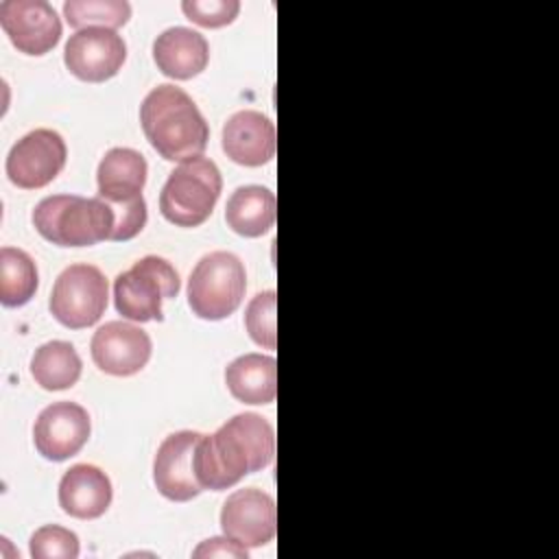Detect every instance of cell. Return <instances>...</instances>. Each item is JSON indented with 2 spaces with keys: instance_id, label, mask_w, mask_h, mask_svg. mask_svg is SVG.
I'll return each mask as SVG.
<instances>
[{
  "instance_id": "obj_1",
  "label": "cell",
  "mask_w": 559,
  "mask_h": 559,
  "mask_svg": "<svg viewBox=\"0 0 559 559\" xmlns=\"http://www.w3.org/2000/svg\"><path fill=\"white\" fill-rule=\"evenodd\" d=\"M273 454V426L255 413H240L214 435H201L194 452L197 478L203 489L221 491L271 465Z\"/></svg>"
},
{
  "instance_id": "obj_2",
  "label": "cell",
  "mask_w": 559,
  "mask_h": 559,
  "mask_svg": "<svg viewBox=\"0 0 559 559\" xmlns=\"http://www.w3.org/2000/svg\"><path fill=\"white\" fill-rule=\"evenodd\" d=\"M140 122L148 144L168 162L201 157L210 127L194 100L177 85L153 87L140 105Z\"/></svg>"
},
{
  "instance_id": "obj_3",
  "label": "cell",
  "mask_w": 559,
  "mask_h": 559,
  "mask_svg": "<svg viewBox=\"0 0 559 559\" xmlns=\"http://www.w3.org/2000/svg\"><path fill=\"white\" fill-rule=\"evenodd\" d=\"M33 225L41 238L59 247H92L111 240L116 216L100 199L79 194H55L41 199L33 210Z\"/></svg>"
},
{
  "instance_id": "obj_4",
  "label": "cell",
  "mask_w": 559,
  "mask_h": 559,
  "mask_svg": "<svg viewBox=\"0 0 559 559\" xmlns=\"http://www.w3.org/2000/svg\"><path fill=\"white\" fill-rule=\"evenodd\" d=\"M221 190L223 177L212 159H186L170 170L159 192V212L177 227H199L214 212Z\"/></svg>"
},
{
  "instance_id": "obj_5",
  "label": "cell",
  "mask_w": 559,
  "mask_h": 559,
  "mask_svg": "<svg viewBox=\"0 0 559 559\" xmlns=\"http://www.w3.org/2000/svg\"><path fill=\"white\" fill-rule=\"evenodd\" d=\"M247 290L245 264L229 251L203 255L188 280V306L207 321H221L238 310Z\"/></svg>"
},
{
  "instance_id": "obj_6",
  "label": "cell",
  "mask_w": 559,
  "mask_h": 559,
  "mask_svg": "<svg viewBox=\"0 0 559 559\" xmlns=\"http://www.w3.org/2000/svg\"><path fill=\"white\" fill-rule=\"evenodd\" d=\"M179 288L175 266L159 255H146L114 280V304L129 321H162V301L177 297Z\"/></svg>"
},
{
  "instance_id": "obj_7",
  "label": "cell",
  "mask_w": 559,
  "mask_h": 559,
  "mask_svg": "<svg viewBox=\"0 0 559 559\" xmlns=\"http://www.w3.org/2000/svg\"><path fill=\"white\" fill-rule=\"evenodd\" d=\"M107 299L109 286L98 266L70 264L55 280L48 306L61 325L81 330L94 325L103 317Z\"/></svg>"
},
{
  "instance_id": "obj_8",
  "label": "cell",
  "mask_w": 559,
  "mask_h": 559,
  "mask_svg": "<svg viewBox=\"0 0 559 559\" xmlns=\"http://www.w3.org/2000/svg\"><path fill=\"white\" fill-rule=\"evenodd\" d=\"M68 148L52 129H35L20 138L7 155V177L22 190L48 186L66 166Z\"/></svg>"
},
{
  "instance_id": "obj_9",
  "label": "cell",
  "mask_w": 559,
  "mask_h": 559,
  "mask_svg": "<svg viewBox=\"0 0 559 559\" xmlns=\"http://www.w3.org/2000/svg\"><path fill=\"white\" fill-rule=\"evenodd\" d=\"M0 24L11 44L31 57L50 52L61 39V20L46 0L0 2Z\"/></svg>"
},
{
  "instance_id": "obj_10",
  "label": "cell",
  "mask_w": 559,
  "mask_h": 559,
  "mask_svg": "<svg viewBox=\"0 0 559 559\" xmlns=\"http://www.w3.org/2000/svg\"><path fill=\"white\" fill-rule=\"evenodd\" d=\"M223 535L245 548H258L275 537L277 511L275 500L258 487L236 489L221 509Z\"/></svg>"
},
{
  "instance_id": "obj_11",
  "label": "cell",
  "mask_w": 559,
  "mask_h": 559,
  "mask_svg": "<svg viewBox=\"0 0 559 559\" xmlns=\"http://www.w3.org/2000/svg\"><path fill=\"white\" fill-rule=\"evenodd\" d=\"M127 59L124 39L109 28H85L70 35L63 63L81 81L103 83L116 76Z\"/></svg>"
},
{
  "instance_id": "obj_12",
  "label": "cell",
  "mask_w": 559,
  "mask_h": 559,
  "mask_svg": "<svg viewBox=\"0 0 559 559\" xmlns=\"http://www.w3.org/2000/svg\"><path fill=\"white\" fill-rule=\"evenodd\" d=\"M199 439L201 432L179 430L159 443L153 459V483L164 498L173 502H188L203 491L194 469Z\"/></svg>"
},
{
  "instance_id": "obj_13",
  "label": "cell",
  "mask_w": 559,
  "mask_h": 559,
  "mask_svg": "<svg viewBox=\"0 0 559 559\" xmlns=\"http://www.w3.org/2000/svg\"><path fill=\"white\" fill-rule=\"evenodd\" d=\"M90 349L92 360L100 371L127 378L146 367L153 343L142 328L124 321H109L94 332Z\"/></svg>"
},
{
  "instance_id": "obj_14",
  "label": "cell",
  "mask_w": 559,
  "mask_h": 559,
  "mask_svg": "<svg viewBox=\"0 0 559 559\" xmlns=\"http://www.w3.org/2000/svg\"><path fill=\"white\" fill-rule=\"evenodd\" d=\"M90 432L92 421L81 404L55 402L37 415L33 441L44 459L66 461L87 443Z\"/></svg>"
},
{
  "instance_id": "obj_15",
  "label": "cell",
  "mask_w": 559,
  "mask_h": 559,
  "mask_svg": "<svg viewBox=\"0 0 559 559\" xmlns=\"http://www.w3.org/2000/svg\"><path fill=\"white\" fill-rule=\"evenodd\" d=\"M275 124L255 109L229 116L223 127V151L240 166H262L275 155Z\"/></svg>"
},
{
  "instance_id": "obj_16",
  "label": "cell",
  "mask_w": 559,
  "mask_h": 559,
  "mask_svg": "<svg viewBox=\"0 0 559 559\" xmlns=\"http://www.w3.org/2000/svg\"><path fill=\"white\" fill-rule=\"evenodd\" d=\"M109 476L90 463L72 465L59 483V507L76 520H96L111 504Z\"/></svg>"
},
{
  "instance_id": "obj_17",
  "label": "cell",
  "mask_w": 559,
  "mask_h": 559,
  "mask_svg": "<svg viewBox=\"0 0 559 559\" xmlns=\"http://www.w3.org/2000/svg\"><path fill=\"white\" fill-rule=\"evenodd\" d=\"M153 61L162 74L188 81L205 70L210 46L201 33L186 26H173L155 37Z\"/></svg>"
},
{
  "instance_id": "obj_18",
  "label": "cell",
  "mask_w": 559,
  "mask_h": 559,
  "mask_svg": "<svg viewBox=\"0 0 559 559\" xmlns=\"http://www.w3.org/2000/svg\"><path fill=\"white\" fill-rule=\"evenodd\" d=\"M146 170L148 166L142 153L127 146L107 151L96 170L98 197L107 203H129L140 199L146 183Z\"/></svg>"
},
{
  "instance_id": "obj_19",
  "label": "cell",
  "mask_w": 559,
  "mask_h": 559,
  "mask_svg": "<svg viewBox=\"0 0 559 559\" xmlns=\"http://www.w3.org/2000/svg\"><path fill=\"white\" fill-rule=\"evenodd\" d=\"M229 393L245 404H271L277 393V362L273 356L245 354L225 369Z\"/></svg>"
},
{
  "instance_id": "obj_20",
  "label": "cell",
  "mask_w": 559,
  "mask_h": 559,
  "mask_svg": "<svg viewBox=\"0 0 559 559\" xmlns=\"http://www.w3.org/2000/svg\"><path fill=\"white\" fill-rule=\"evenodd\" d=\"M277 201L264 186H240L231 192L225 205V221L231 231L245 238L266 234L275 223Z\"/></svg>"
},
{
  "instance_id": "obj_21",
  "label": "cell",
  "mask_w": 559,
  "mask_h": 559,
  "mask_svg": "<svg viewBox=\"0 0 559 559\" xmlns=\"http://www.w3.org/2000/svg\"><path fill=\"white\" fill-rule=\"evenodd\" d=\"M81 356L68 341H48L31 358V376L46 391H63L81 378Z\"/></svg>"
},
{
  "instance_id": "obj_22",
  "label": "cell",
  "mask_w": 559,
  "mask_h": 559,
  "mask_svg": "<svg viewBox=\"0 0 559 559\" xmlns=\"http://www.w3.org/2000/svg\"><path fill=\"white\" fill-rule=\"evenodd\" d=\"M39 275L33 258L15 247L0 249V301L7 308L28 304L37 290Z\"/></svg>"
},
{
  "instance_id": "obj_23",
  "label": "cell",
  "mask_w": 559,
  "mask_h": 559,
  "mask_svg": "<svg viewBox=\"0 0 559 559\" xmlns=\"http://www.w3.org/2000/svg\"><path fill=\"white\" fill-rule=\"evenodd\" d=\"M63 15L76 31L124 26L131 17V4L124 0H66Z\"/></svg>"
},
{
  "instance_id": "obj_24",
  "label": "cell",
  "mask_w": 559,
  "mask_h": 559,
  "mask_svg": "<svg viewBox=\"0 0 559 559\" xmlns=\"http://www.w3.org/2000/svg\"><path fill=\"white\" fill-rule=\"evenodd\" d=\"M277 295L275 290H262L258 293L245 312V325L253 343H258L264 349L277 347Z\"/></svg>"
},
{
  "instance_id": "obj_25",
  "label": "cell",
  "mask_w": 559,
  "mask_h": 559,
  "mask_svg": "<svg viewBox=\"0 0 559 559\" xmlns=\"http://www.w3.org/2000/svg\"><path fill=\"white\" fill-rule=\"evenodd\" d=\"M33 559H76L79 537L63 526L46 524L31 535Z\"/></svg>"
},
{
  "instance_id": "obj_26",
  "label": "cell",
  "mask_w": 559,
  "mask_h": 559,
  "mask_svg": "<svg viewBox=\"0 0 559 559\" xmlns=\"http://www.w3.org/2000/svg\"><path fill=\"white\" fill-rule=\"evenodd\" d=\"M183 15L205 28H221L236 20L240 11L238 0H183Z\"/></svg>"
},
{
  "instance_id": "obj_27",
  "label": "cell",
  "mask_w": 559,
  "mask_h": 559,
  "mask_svg": "<svg viewBox=\"0 0 559 559\" xmlns=\"http://www.w3.org/2000/svg\"><path fill=\"white\" fill-rule=\"evenodd\" d=\"M194 557H234V559H247L249 557V550L245 546H240L238 542H234L231 537H212V539H205L197 546V550L192 552Z\"/></svg>"
}]
</instances>
